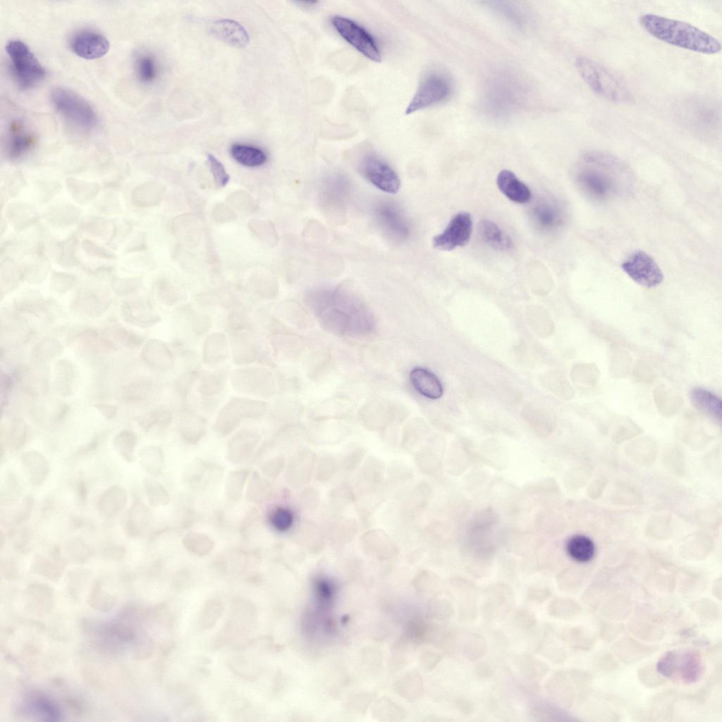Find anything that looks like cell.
<instances>
[{"instance_id":"13","label":"cell","mask_w":722,"mask_h":722,"mask_svg":"<svg viewBox=\"0 0 722 722\" xmlns=\"http://www.w3.org/2000/svg\"><path fill=\"white\" fill-rule=\"evenodd\" d=\"M374 215L379 227L390 239L401 242L410 234V224L405 213L396 203L388 200L379 202Z\"/></svg>"},{"instance_id":"18","label":"cell","mask_w":722,"mask_h":722,"mask_svg":"<svg viewBox=\"0 0 722 722\" xmlns=\"http://www.w3.org/2000/svg\"><path fill=\"white\" fill-rule=\"evenodd\" d=\"M230 342L234 362L238 365L265 360L255 338L248 330L231 332Z\"/></svg>"},{"instance_id":"42","label":"cell","mask_w":722,"mask_h":722,"mask_svg":"<svg viewBox=\"0 0 722 722\" xmlns=\"http://www.w3.org/2000/svg\"><path fill=\"white\" fill-rule=\"evenodd\" d=\"M370 703V699L366 697H355L353 700V706L358 710V711H365L367 708V705Z\"/></svg>"},{"instance_id":"27","label":"cell","mask_w":722,"mask_h":722,"mask_svg":"<svg viewBox=\"0 0 722 722\" xmlns=\"http://www.w3.org/2000/svg\"><path fill=\"white\" fill-rule=\"evenodd\" d=\"M533 217L539 227L547 231L558 228L565 219L561 208L552 202H543L537 205L533 210Z\"/></svg>"},{"instance_id":"30","label":"cell","mask_w":722,"mask_h":722,"mask_svg":"<svg viewBox=\"0 0 722 722\" xmlns=\"http://www.w3.org/2000/svg\"><path fill=\"white\" fill-rule=\"evenodd\" d=\"M230 153L238 163L247 167L262 166L267 160V156L262 149L250 145H233Z\"/></svg>"},{"instance_id":"41","label":"cell","mask_w":722,"mask_h":722,"mask_svg":"<svg viewBox=\"0 0 722 722\" xmlns=\"http://www.w3.org/2000/svg\"><path fill=\"white\" fill-rule=\"evenodd\" d=\"M197 370L195 368H192L183 374L177 379L175 388L177 393L182 399L187 398L193 383L197 379Z\"/></svg>"},{"instance_id":"6","label":"cell","mask_w":722,"mask_h":722,"mask_svg":"<svg viewBox=\"0 0 722 722\" xmlns=\"http://www.w3.org/2000/svg\"><path fill=\"white\" fill-rule=\"evenodd\" d=\"M51 101L59 114L73 128L90 132L97 127L99 119L95 110L75 92L56 87L51 92Z\"/></svg>"},{"instance_id":"19","label":"cell","mask_w":722,"mask_h":722,"mask_svg":"<svg viewBox=\"0 0 722 722\" xmlns=\"http://www.w3.org/2000/svg\"><path fill=\"white\" fill-rule=\"evenodd\" d=\"M210 32L216 38L238 48H243L249 43L250 37L244 27L238 22L230 19H221L214 22Z\"/></svg>"},{"instance_id":"1","label":"cell","mask_w":722,"mask_h":722,"mask_svg":"<svg viewBox=\"0 0 722 722\" xmlns=\"http://www.w3.org/2000/svg\"><path fill=\"white\" fill-rule=\"evenodd\" d=\"M573 179L580 192L598 204L613 202L628 195L634 185L632 172L623 161L597 151L588 152L578 159Z\"/></svg>"},{"instance_id":"3","label":"cell","mask_w":722,"mask_h":722,"mask_svg":"<svg viewBox=\"0 0 722 722\" xmlns=\"http://www.w3.org/2000/svg\"><path fill=\"white\" fill-rule=\"evenodd\" d=\"M639 23L651 36L671 45L706 54L721 50L716 37L689 23L652 13L641 16Z\"/></svg>"},{"instance_id":"32","label":"cell","mask_w":722,"mask_h":722,"mask_svg":"<svg viewBox=\"0 0 722 722\" xmlns=\"http://www.w3.org/2000/svg\"><path fill=\"white\" fill-rule=\"evenodd\" d=\"M422 680L420 675L414 671L405 672L394 682L395 691L408 701L418 699L422 693Z\"/></svg>"},{"instance_id":"5","label":"cell","mask_w":722,"mask_h":722,"mask_svg":"<svg viewBox=\"0 0 722 722\" xmlns=\"http://www.w3.org/2000/svg\"><path fill=\"white\" fill-rule=\"evenodd\" d=\"M576 68L586 85L598 96L616 104H630L633 95L628 86L599 63L585 56L575 61Z\"/></svg>"},{"instance_id":"15","label":"cell","mask_w":722,"mask_h":722,"mask_svg":"<svg viewBox=\"0 0 722 722\" xmlns=\"http://www.w3.org/2000/svg\"><path fill=\"white\" fill-rule=\"evenodd\" d=\"M621 267L632 280L645 288H654L661 284L663 279L660 267L644 251H636L630 255Z\"/></svg>"},{"instance_id":"4","label":"cell","mask_w":722,"mask_h":722,"mask_svg":"<svg viewBox=\"0 0 722 722\" xmlns=\"http://www.w3.org/2000/svg\"><path fill=\"white\" fill-rule=\"evenodd\" d=\"M524 84L515 74L504 71L493 73L482 91L481 108L494 122L509 120L525 102Z\"/></svg>"},{"instance_id":"29","label":"cell","mask_w":722,"mask_h":722,"mask_svg":"<svg viewBox=\"0 0 722 722\" xmlns=\"http://www.w3.org/2000/svg\"><path fill=\"white\" fill-rule=\"evenodd\" d=\"M691 400L696 408L716 419L721 417V400L712 392L700 387L692 388Z\"/></svg>"},{"instance_id":"22","label":"cell","mask_w":722,"mask_h":722,"mask_svg":"<svg viewBox=\"0 0 722 722\" xmlns=\"http://www.w3.org/2000/svg\"><path fill=\"white\" fill-rule=\"evenodd\" d=\"M487 6L494 13L518 29L528 26L530 17L526 8L509 1H489Z\"/></svg>"},{"instance_id":"11","label":"cell","mask_w":722,"mask_h":722,"mask_svg":"<svg viewBox=\"0 0 722 722\" xmlns=\"http://www.w3.org/2000/svg\"><path fill=\"white\" fill-rule=\"evenodd\" d=\"M331 24L341 37L369 59L379 62L381 50L374 37L353 20L341 16L331 18Z\"/></svg>"},{"instance_id":"39","label":"cell","mask_w":722,"mask_h":722,"mask_svg":"<svg viewBox=\"0 0 722 722\" xmlns=\"http://www.w3.org/2000/svg\"><path fill=\"white\" fill-rule=\"evenodd\" d=\"M270 522L273 527L281 532L287 531L293 522L292 512L286 508H278L271 515Z\"/></svg>"},{"instance_id":"33","label":"cell","mask_w":722,"mask_h":722,"mask_svg":"<svg viewBox=\"0 0 722 722\" xmlns=\"http://www.w3.org/2000/svg\"><path fill=\"white\" fill-rule=\"evenodd\" d=\"M372 713L380 721H399L406 716L400 706L386 697H381L374 702Z\"/></svg>"},{"instance_id":"28","label":"cell","mask_w":722,"mask_h":722,"mask_svg":"<svg viewBox=\"0 0 722 722\" xmlns=\"http://www.w3.org/2000/svg\"><path fill=\"white\" fill-rule=\"evenodd\" d=\"M228 355V344L226 336L214 332L207 336L203 345V360L209 365L219 364Z\"/></svg>"},{"instance_id":"25","label":"cell","mask_w":722,"mask_h":722,"mask_svg":"<svg viewBox=\"0 0 722 722\" xmlns=\"http://www.w3.org/2000/svg\"><path fill=\"white\" fill-rule=\"evenodd\" d=\"M223 372H211L204 376L199 384V393L201 396L202 406L205 409H212L219 400L224 388V374Z\"/></svg>"},{"instance_id":"34","label":"cell","mask_w":722,"mask_h":722,"mask_svg":"<svg viewBox=\"0 0 722 722\" xmlns=\"http://www.w3.org/2000/svg\"><path fill=\"white\" fill-rule=\"evenodd\" d=\"M135 70L137 79L144 84L154 82L159 71L156 59L147 53H142L136 56Z\"/></svg>"},{"instance_id":"9","label":"cell","mask_w":722,"mask_h":722,"mask_svg":"<svg viewBox=\"0 0 722 722\" xmlns=\"http://www.w3.org/2000/svg\"><path fill=\"white\" fill-rule=\"evenodd\" d=\"M657 669L665 677L685 683L696 681L702 672L698 654L690 651H672L659 661Z\"/></svg>"},{"instance_id":"24","label":"cell","mask_w":722,"mask_h":722,"mask_svg":"<svg viewBox=\"0 0 722 722\" xmlns=\"http://www.w3.org/2000/svg\"><path fill=\"white\" fill-rule=\"evenodd\" d=\"M410 380L414 388L421 395L430 399H438L443 395V386L432 372L415 367L410 373Z\"/></svg>"},{"instance_id":"2","label":"cell","mask_w":722,"mask_h":722,"mask_svg":"<svg viewBox=\"0 0 722 722\" xmlns=\"http://www.w3.org/2000/svg\"><path fill=\"white\" fill-rule=\"evenodd\" d=\"M310 301L322 324L334 333L360 334L367 333L373 326L372 315L365 305L348 293L318 291Z\"/></svg>"},{"instance_id":"8","label":"cell","mask_w":722,"mask_h":722,"mask_svg":"<svg viewBox=\"0 0 722 722\" xmlns=\"http://www.w3.org/2000/svg\"><path fill=\"white\" fill-rule=\"evenodd\" d=\"M453 90V83L448 75L436 71L427 73L421 80L407 106L405 114H410L447 101L451 97Z\"/></svg>"},{"instance_id":"20","label":"cell","mask_w":722,"mask_h":722,"mask_svg":"<svg viewBox=\"0 0 722 722\" xmlns=\"http://www.w3.org/2000/svg\"><path fill=\"white\" fill-rule=\"evenodd\" d=\"M7 140L11 157H18L29 151L35 142L32 130L20 119L13 120L8 128Z\"/></svg>"},{"instance_id":"14","label":"cell","mask_w":722,"mask_h":722,"mask_svg":"<svg viewBox=\"0 0 722 722\" xmlns=\"http://www.w3.org/2000/svg\"><path fill=\"white\" fill-rule=\"evenodd\" d=\"M231 384L240 393L269 398L274 391L271 372L265 369L247 367L238 369L231 376Z\"/></svg>"},{"instance_id":"23","label":"cell","mask_w":722,"mask_h":722,"mask_svg":"<svg viewBox=\"0 0 722 722\" xmlns=\"http://www.w3.org/2000/svg\"><path fill=\"white\" fill-rule=\"evenodd\" d=\"M260 440V436L248 429L241 430L233 436L228 443V455L230 460L241 462L246 460Z\"/></svg>"},{"instance_id":"21","label":"cell","mask_w":722,"mask_h":722,"mask_svg":"<svg viewBox=\"0 0 722 722\" xmlns=\"http://www.w3.org/2000/svg\"><path fill=\"white\" fill-rule=\"evenodd\" d=\"M496 184L500 191L515 203H527L532 197L530 188L511 171L501 170L497 176Z\"/></svg>"},{"instance_id":"26","label":"cell","mask_w":722,"mask_h":722,"mask_svg":"<svg viewBox=\"0 0 722 722\" xmlns=\"http://www.w3.org/2000/svg\"><path fill=\"white\" fill-rule=\"evenodd\" d=\"M478 233L483 242L493 249L505 251L513 247L510 237L492 221H480L478 224Z\"/></svg>"},{"instance_id":"35","label":"cell","mask_w":722,"mask_h":722,"mask_svg":"<svg viewBox=\"0 0 722 722\" xmlns=\"http://www.w3.org/2000/svg\"><path fill=\"white\" fill-rule=\"evenodd\" d=\"M528 323L536 332L542 337H546L551 333L553 328L552 321L549 315L539 308H532L527 313Z\"/></svg>"},{"instance_id":"40","label":"cell","mask_w":722,"mask_h":722,"mask_svg":"<svg viewBox=\"0 0 722 722\" xmlns=\"http://www.w3.org/2000/svg\"><path fill=\"white\" fill-rule=\"evenodd\" d=\"M207 159L215 183L219 187H224L229 181V176L224 165L212 154H207Z\"/></svg>"},{"instance_id":"17","label":"cell","mask_w":722,"mask_h":722,"mask_svg":"<svg viewBox=\"0 0 722 722\" xmlns=\"http://www.w3.org/2000/svg\"><path fill=\"white\" fill-rule=\"evenodd\" d=\"M69 46L78 56L97 59L104 56L109 49V42L101 33L89 29L80 30L70 38Z\"/></svg>"},{"instance_id":"10","label":"cell","mask_w":722,"mask_h":722,"mask_svg":"<svg viewBox=\"0 0 722 722\" xmlns=\"http://www.w3.org/2000/svg\"><path fill=\"white\" fill-rule=\"evenodd\" d=\"M267 409L262 400L244 398H233L220 410L214 425L216 432L227 435L235 429L242 419H256Z\"/></svg>"},{"instance_id":"37","label":"cell","mask_w":722,"mask_h":722,"mask_svg":"<svg viewBox=\"0 0 722 722\" xmlns=\"http://www.w3.org/2000/svg\"><path fill=\"white\" fill-rule=\"evenodd\" d=\"M203 422L196 417H187L179 425V432L183 439L188 443L197 441L204 433Z\"/></svg>"},{"instance_id":"31","label":"cell","mask_w":722,"mask_h":722,"mask_svg":"<svg viewBox=\"0 0 722 722\" xmlns=\"http://www.w3.org/2000/svg\"><path fill=\"white\" fill-rule=\"evenodd\" d=\"M565 548L568 556L578 563L590 561L595 553L593 542L589 537L580 534L571 537Z\"/></svg>"},{"instance_id":"16","label":"cell","mask_w":722,"mask_h":722,"mask_svg":"<svg viewBox=\"0 0 722 722\" xmlns=\"http://www.w3.org/2000/svg\"><path fill=\"white\" fill-rule=\"evenodd\" d=\"M472 231L470 214L460 212L455 214L445 229L434 237L433 247L439 250L450 251L465 245L470 240Z\"/></svg>"},{"instance_id":"12","label":"cell","mask_w":722,"mask_h":722,"mask_svg":"<svg viewBox=\"0 0 722 722\" xmlns=\"http://www.w3.org/2000/svg\"><path fill=\"white\" fill-rule=\"evenodd\" d=\"M358 169L367 181L383 192L394 194L400 189V181L396 172L374 153L365 154L359 163Z\"/></svg>"},{"instance_id":"36","label":"cell","mask_w":722,"mask_h":722,"mask_svg":"<svg viewBox=\"0 0 722 722\" xmlns=\"http://www.w3.org/2000/svg\"><path fill=\"white\" fill-rule=\"evenodd\" d=\"M183 542L188 551L199 556L207 554L214 547V542L211 538L200 532L188 533Z\"/></svg>"},{"instance_id":"38","label":"cell","mask_w":722,"mask_h":722,"mask_svg":"<svg viewBox=\"0 0 722 722\" xmlns=\"http://www.w3.org/2000/svg\"><path fill=\"white\" fill-rule=\"evenodd\" d=\"M245 470H238L231 472L228 477L226 482V494L228 496L235 500L240 497L243 489L247 474Z\"/></svg>"},{"instance_id":"7","label":"cell","mask_w":722,"mask_h":722,"mask_svg":"<svg viewBox=\"0 0 722 722\" xmlns=\"http://www.w3.org/2000/svg\"><path fill=\"white\" fill-rule=\"evenodd\" d=\"M11 75L22 90H29L40 83L46 71L27 44L18 39L6 45Z\"/></svg>"}]
</instances>
